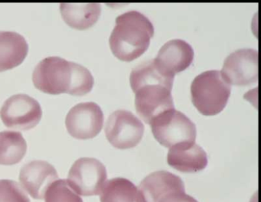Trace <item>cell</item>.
Masks as SVG:
<instances>
[{
  "instance_id": "cell-10",
  "label": "cell",
  "mask_w": 261,
  "mask_h": 202,
  "mask_svg": "<svg viewBox=\"0 0 261 202\" xmlns=\"http://www.w3.org/2000/svg\"><path fill=\"white\" fill-rule=\"evenodd\" d=\"M221 74L229 84L248 86L258 80V52L251 48L239 49L227 57Z\"/></svg>"
},
{
  "instance_id": "cell-1",
  "label": "cell",
  "mask_w": 261,
  "mask_h": 202,
  "mask_svg": "<svg viewBox=\"0 0 261 202\" xmlns=\"http://www.w3.org/2000/svg\"><path fill=\"white\" fill-rule=\"evenodd\" d=\"M129 81L136 94V110L146 123L150 124L159 115L175 109L171 93L174 76L160 70L154 59L134 67Z\"/></svg>"
},
{
  "instance_id": "cell-14",
  "label": "cell",
  "mask_w": 261,
  "mask_h": 202,
  "mask_svg": "<svg viewBox=\"0 0 261 202\" xmlns=\"http://www.w3.org/2000/svg\"><path fill=\"white\" fill-rule=\"evenodd\" d=\"M28 52V43L22 35L0 31V72L20 65Z\"/></svg>"
},
{
  "instance_id": "cell-15",
  "label": "cell",
  "mask_w": 261,
  "mask_h": 202,
  "mask_svg": "<svg viewBox=\"0 0 261 202\" xmlns=\"http://www.w3.org/2000/svg\"><path fill=\"white\" fill-rule=\"evenodd\" d=\"M60 12L64 21L70 27L86 30L100 18L101 6L99 3H62Z\"/></svg>"
},
{
  "instance_id": "cell-7",
  "label": "cell",
  "mask_w": 261,
  "mask_h": 202,
  "mask_svg": "<svg viewBox=\"0 0 261 202\" xmlns=\"http://www.w3.org/2000/svg\"><path fill=\"white\" fill-rule=\"evenodd\" d=\"M105 133L110 143L120 149L137 146L144 133V125L130 111H114L107 120Z\"/></svg>"
},
{
  "instance_id": "cell-5",
  "label": "cell",
  "mask_w": 261,
  "mask_h": 202,
  "mask_svg": "<svg viewBox=\"0 0 261 202\" xmlns=\"http://www.w3.org/2000/svg\"><path fill=\"white\" fill-rule=\"evenodd\" d=\"M150 125L155 139L166 148L184 142H195V124L184 113L175 109L159 115Z\"/></svg>"
},
{
  "instance_id": "cell-8",
  "label": "cell",
  "mask_w": 261,
  "mask_h": 202,
  "mask_svg": "<svg viewBox=\"0 0 261 202\" xmlns=\"http://www.w3.org/2000/svg\"><path fill=\"white\" fill-rule=\"evenodd\" d=\"M106 167L94 158H81L68 173V183L79 195H98L107 182Z\"/></svg>"
},
{
  "instance_id": "cell-11",
  "label": "cell",
  "mask_w": 261,
  "mask_h": 202,
  "mask_svg": "<svg viewBox=\"0 0 261 202\" xmlns=\"http://www.w3.org/2000/svg\"><path fill=\"white\" fill-rule=\"evenodd\" d=\"M58 179L59 174L55 167L42 160L32 161L25 164L19 174L21 186L37 200L45 198L47 190Z\"/></svg>"
},
{
  "instance_id": "cell-21",
  "label": "cell",
  "mask_w": 261,
  "mask_h": 202,
  "mask_svg": "<svg viewBox=\"0 0 261 202\" xmlns=\"http://www.w3.org/2000/svg\"><path fill=\"white\" fill-rule=\"evenodd\" d=\"M156 202H198L186 193L184 185L172 188L165 192Z\"/></svg>"
},
{
  "instance_id": "cell-4",
  "label": "cell",
  "mask_w": 261,
  "mask_h": 202,
  "mask_svg": "<svg viewBox=\"0 0 261 202\" xmlns=\"http://www.w3.org/2000/svg\"><path fill=\"white\" fill-rule=\"evenodd\" d=\"M194 106L204 116L221 113L227 105L230 85L221 71L207 70L198 75L191 84Z\"/></svg>"
},
{
  "instance_id": "cell-20",
  "label": "cell",
  "mask_w": 261,
  "mask_h": 202,
  "mask_svg": "<svg viewBox=\"0 0 261 202\" xmlns=\"http://www.w3.org/2000/svg\"><path fill=\"white\" fill-rule=\"evenodd\" d=\"M0 202H30L27 192L16 181L0 180Z\"/></svg>"
},
{
  "instance_id": "cell-2",
  "label": "cell",
  "mask_w": 261,
  "mask_h": 202,
  "mask_svg": "<svg viewBox=\"0 0 261 202\" xmlns=\"http://www.w3.org/2000/svg\"><path fill=\"white\" fill-rule=\"evenodd\" d=\"M35 87L48 94L84 96L92 90L94 78L86 67L59 57H48L35 67Z\"/></svg>"
},
{
  "instance_id": "cell-9",
  "label": "cell",
  "mask_w": 261,
  "mask_h": 202,
  "mask_svg": "<svg viewBox=\"0 0 261 202\" xmlns=\"http://www.w3.org/2000/svg\"><path fill=\"white\" fill-rule=\"evenodd\" d=\"M65 125L68 133L75 139H93L103 128V111L95 103H81L68 112Z\"/></svg>"
},
{
  "instance_id": "cell-13",
  "label": "cell",
  "mask_w": 261,
  "mask_h": 202,
  "mask_svg": "<svg viewBox=\"0 0 261 202\" xmlns=\"http://www.w3.org/2000/svg\"><path fill=\"white\" fill-rule=\"evenodd\" d=\"M167 162L171 167L181 172L194 173L206 168L207 156L195 142H184L169 148Z\"/></svg>"
},
{
  "instance_id": "cell-17",
  "label": "cell",
  "mask_w": 261,
  "mask_h": 202,
  "mask_svg": "<svg viewBox=\"0 0 261 202\" xmlns=\"http://www.w3.org/2000/svg\"><path fill=\"white\" fill-rule=\"evenodd\" d=\"M100 202H144L139 188L128 179L107 181L100 194Z\"/></svg>"
},
{
  "instance_id": "cell-3",
  "label": "cell",
  "mask_w": 261,
  "mask_h": 202,
  "mask_svg": "<svg viewBox=\"0 0 261 202\" xmlns=\"http://www.w3.org/2000/svg\"><path fill=\"white\" fill-rule=\"evenodd\" d=\"M153 35V24L147 17L137 11H129L116 19L110 47L116 58L129 62L145 53Z\"/></svg>"
},
{
  "instance_id": "cell-16",
  "label": "cell",
  "mask_w": 261,
  "mask_h": 202,
  "mask_svg": "<svg viewBox=\"0 0 261 202\" xmlns=\"http://www.w3.org/2000/svg\"><path fill=\"white\" fill-rule=\"evenodd\" d=\"M178 176L166 171H158L146 176L139 186L144 202H156L171 188L183 185Z\"/></svg>"
},
{
  "instance_id": "cell-18",
  "label": "cell",
  "mask_w": 261,
  "mask_h": 202,
  "mask_svg": "<svg viewBox=\"0 0 261 202\" xmlns=\"http://www.w3.org/2000/svg\"><path fill=\"white\" fill-rule=\"evenodd\" d=\"M27 151V142L22 133L0 132V165H16L22 160Z\"/></svg>"
},
{
  "instance_id": "cell-12",
  "label": "cell",
  "mask_w": 261,
  "mask_h": 202,
  "mask_svg": "<svg viewBox=\"0 0 261 202\" xmlns=\"http://www.w3.org/2000/svg\"><path fill=\"white\" fill-rule=\"evenodd\" d=\"M193 59L192 46L183 40L173 39L161 47L154 61L164 73L175 76L188 68Z\"/></svg>"
},
{
  "instance_id": "cell-6",
  "label": "cell",
  "mask_w": 261,
  "mask_h": 202,
  "mask_svg": "<svg viewBox=\"0 0 261 202\" xmlns=\"http://www.w3.org/2000/svg\"><path fill=\"white\" fill-rule=\"evenodd\" d=\"M42 110L39 103L29 95H13L0 109V117L6 127L16 130H29L40 122Z\"/></svg>"
},
{
  "instance_id": "cell-19",
  "label": "cell",
  "mask_w": 261,
  "mask_h": 202,
  "mask_svg": "<svg viewBox=\"0 0 261 202\" xmlns=\"http://www.w3.org/2000/svg\"><path fill=\"white\" fill-rule=\"evenodd\" d=\"M45 202H83V200L73 190L67 179H58L47 190Z\"/></svg>"
}]
</instances>
